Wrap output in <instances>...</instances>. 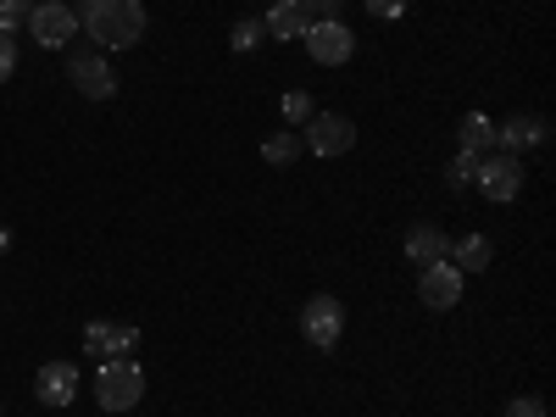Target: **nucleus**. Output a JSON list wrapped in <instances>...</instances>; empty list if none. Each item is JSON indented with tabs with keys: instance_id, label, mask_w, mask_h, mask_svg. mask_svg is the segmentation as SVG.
<instances>
[{
	"instance_id": "obj_10",
	"label": "nucleus",
	"mask_w": 556,
	"mask_h": 417,
	"mask_svg": "<svg viewBox=\"0 0 556 417\" xmlns=\"http://www.w3.org/2000/svg\"><path fill=\"white\" fill-rule=\"evenodd\" d=\"M34 395L45 406H73L78 401V362H45L34 379Z\"/></svg>"
},
{
	"instance_id": "obj_23",
	"label": "nucleus",
	"mask_w": 556,
	"mask_h": 417,
	"mask_svg": "<svg viewBox=\"0 0 556 417\" xmlns=\"http://www.w3.org/2000/svg\"><path fill=\"white\" fill-rule=\"evenodd\" d=\"M17 73V39L12 34H0V84H7Z\"/></svg>"
},
{
	"instance_id": "obj_1",
	"label": "nucleus",
	"mask_w": 556,
	"mask_h": 417,
	"mask_svg": "<svg viewBox=\"0 0 556 417\" xmlns=\"http://www.w3.org/2000/svg\"><path fill=\"white\" fill-rule=\"evenodd\" d=\"M78 28L101 51H128L146 39V7L139 0H78Z\"/></svg>"
},
{
	"instance_id": "obj_6",
	"label": "nucleus",
	"mask_w": 556,
	"mask_h": 417,
	"mask_svg": "<svg viewBox=\"0 0 556 417\" xmlns=\"http://www.w3.org/2000/svg\"><path fill=\"white\" fill-rule=\"evenodd\" d=\"M301 334H306L317 351L340 345V334H345V306H340L334 295H312L306 312H301Z\"/></svg>"
},
{
	"instance_id": "obj_5",
	"label": "nucleus",
	"mask_w": 556,
	"mask_h": 417,
	"mask_svg": "<svg viewBox=\"0 0 556 417\" xmlns=\"http://www.w3.org/2000/svg\"><path fill=\"white\" fill-rule=\"evenodd\" d=\"M28 34L45 45V51H62V45L78 34V12L67 7V0H39V7H28Z\"/></svg>"
},
{
	"instance_id": "obj_12",
	"label": "nucleus",
	"mask_w": 556,
	"mask_h": 417,
	"mask_svg": "<svg viewBox=\"0 0 556 417\" xmlns=\"http://www.w3.org/2000/svg\"><path fill=\"white\" fill-rule=\"evenodd\" d=\"M540 139H545V117H534V112H518V117L495 123V151L523 156L529 146H540Z\"/></svg>"
},
{
	"instance_id": "obj_20",
	"label": "nucleus",
	"mask_w": 556,
	"mask_h": 417,
	"mask_svg": "<svg viewBox=\"0 0 556 417\" xmlns=\"http://www.w3.org/2000/svg\"><path fill=\"white\" fill-rule=\"evenodd\" d=\"M285 117H290V123H312V117H317V106H312L306 89H290V96H285Z\"/></svg>"
},
{
	"instance_id": "obj_18",
	"label": "nucleus",
	"mask_w": 556,
	"mask_h": 417,
	"mask_svg": "<svg viewBox=\"0 0 556 417\" xmlns=\"http://www.w3.org/2000/svg\"><path fill=\"white\" fill-rule=\"evenodd\" d=\"M262 39H267L262 17H240V23H235V34H228V45H235V51H256Z\"/></svg>"
},
{
	"instance_id": "obj_11",
	"label": "nucleus",
	"mask_w": 556,
	"mask_h": 417,
	"mask_svg": "<svg viewBox=\"0 0 556 417\" xmlns=\"http://www.w3.org/2000/svg\"><path fill=\"white\" fill-rule=\"evenodd\" d=\"M417 295H424L434 312H451V306L462 301V273H456L451 262H434V267H424V278H417Z\"/></svg>"
},
{
	"instance_id": "obj_26",
	"label": "nucleus",
	"mask_w": 556,
	"mask_h": 417,
	"mask_svg": "<svg viewBox=\"0 0 556 417\" xmlns=\"http://www.w3.org/2000/svg\"><path fill=\"white\" fill-rule=\"evenodd\" d=\"M12 245V235H7V223H0V251H7Z\"/></svg>"
},
{
	"instance_id": "obj_25",
	"label": "nucleus",
	"mask_w": 556,
	"mask_h": 417,
	"mask_svg": "<svg viewBox=\"0 0 556 417\" xmlns=\"http://www.w3.org/2000/svg\"><path fill=\"white\" fill-rule=\"evenodd\" d=\"M362 7L374 12L379 23H390V17H401V12H406V0H362Z\"/></svg>"
},
{
	"instance_id": "obj_9",
	"label": "nucleus",
	"mask_w": 556,
	"mask_h": 417,
	"mask_svg": "<svg viewBox=\"0 0 556 417\" xmlns=\"http://www.w3.org/2000/svg\"><path fill=\"white\" fill-rule=\"evenodd\" d=\"M134 345H139V329H134V323H89V329H84V351L101 356V362L134 356Z\"/></svg>"
},
{
	"instance_id": "obj_7",
	"label": "nucleus",
	"mask_w": 556,
	"mask_h": 417,
	"mask_svg": "<svg viewBox=\"0 0 556 417\" xmlns=\"http://www.w3.org/2000/svg\"><path fill=\"white\" fill-rule=\"evenodd\" d=\"M356 146V123H345L340 112H317L306 123V151L312 156H345Z\"/></svg>"
},
{
	"instance_id": "obj_22",
	"label": "nucleus",
	"mask_w": 556,
	"mask_h": 417,
	"mask_svg": "<svg viewBox=\"0 0 556 417\" xmlns=\"http://www.w3.org/2000/svg\"><path fill=\"white\" fill-rule=\"evenodd\" d=\"M473 162H479V156H468V151H456V162L445 167V178L456 184V190H462V184H473Z\"/></svg>"
},
{
	"instance_id": "obj_21",
	"label": "nucleus",
	"mask_w": 556,
	"mask_h": 417,
	"mask_svg": "<svg viewBox=\"0 0 556 417\" xmlns=\"http://www.w3.org/2000/svg\"><path fill=\"white\" fill-rule=\"evenodd\" d=\"M340 7H345V0H301L306 23H334V17H340Z\"/></svg>"
},
{
	"instance_id": "obj_16",
	"label": "nucleus",
	"mask_w": 556,
	"mask_h": 417,
	"mask_svg": "<svg viewBox=\"0 0 556 417\" xmlns=\"http://www.w3.org/2000/svg\"><path fill=\"white\" fill-rule=\"evenodd\" d=\"M451 256H456V262H451L456 273H484L495 251H490V240H484V235H468V240H456V245H451Z\"/></svg>"
},
{
	"instance_id": "obj_4",
	"label": "nucleus",
	"mask_w": 556,
	"mask_h": 417,
	"mask_svg": "<svg viewBox=\"0 0 556 417\" xmlns=\"http://www.w3.org/2000/svg\"><path fill=\"white\" fill-rule=\"evenodd\" d=\"M301 39H306V56L323 62V67H340V62L356 56V34H351L345 17H334V23H306Z\"/></svg>"
},
{
	"instance_id": "obj_13",
	"label": "nucleus",
	"mask_w": 556,
	"mask_h": 417,
	"mask_svg": "<svg viewBox=\"0 0 556 417\" xmlns=\"http://www.w3.org/2000/svg\"><path fill=\"white\" fill-rule=\"evenodd\" d=\"M406 256H412L417 267L451 262V240H445V228H434V223H412V228H406Z\"/></svg>"
},
{
	"instance_id": "obj_17",
	"label": "nucleus",
	"mask_w": 556,
	"mask_h": 417,
	"mask_svg": "<svg viewBox=\"0 0 556 417\" xmlns=\"http://www.w3.org/2000/svg\"><path fill=\"white\" fill-rule=\"evenodd\" d=\"M262 162H267V167H290V162H301V134H273L267 146H262Z\"/></svg>"
},
{
	"instance_id": "obj_14",
	"label": "nucleus",
	"mask_w": 556,
	"mask_h": 417,
	"mask_svg": "<svg viewBox=\"0 0 556 417\" xmlns=\"http://www.w3.org/2000/svg\"><path fill=\"white\" fill-rule=\"evenodd\" d=\"M267 39H301L306 34V12H301V0H273L267 17H262Z\"/></svg>"
},
{
	"instance_id": "obj_2",
	"label": "nucleus",
	"mask_w": 556,
	"mask_h": 417,
	"mask_svg": "<svg viewBox=\"0 0 556 417\" xmlns=\"http://www.w3.org/2000/svg\"><path fill=\"white\" fill-rule=\"evenodd\" d=\"M473 184H479V195L495 201V206L518 201V195H523V156H513V151H484V156L473 162Z\"/></svg>"
},
{
	"instance_id": "obj_15",
	"label": "nucleus",
	"mask_w": 556,
	"mask_h": 417,
	"mask_svg": "<svg viewBox=\"0 0 556 417\" xmlns=\"http://www.w3.org/2000/svg\"><path fill=\"white\" fill-rule=\"evenodd\" d=\"M462 151H468V156L495 151V123H490L484 112H468V117H462Z\"/></svg>"
},
{
	"instance_id": "obj_24",
	"label": "nucleus",
	"mask_w": 556,
	"mask_h": 417,
	"mask_svg": "<svg viewBox=\"0 0 556 417\" xmlns=\"http://www.w3.org/2000/svg\"><path fill=\"white\" fill-rule=\"evenodd\" d=\"M506 417H545V401L540 395H518L513 406H506Z\"/></svg>"
},
{
	"instance_id": "obj_19",
	"label": "nucleus",
	"mask_w": 556,
	"mask_h": 417,
	"mask_svg": "<svg viewBox=\"0 0 556 417\" xmlns=\"http://www.w3.org/2000/svg\"><path fill=\"white\" fill-rule=\"evenodd\" d=\"M28 28V0H0V34H23Z\"/></svg>"
},
{
	"instance_id": "obj_3",
	"label": "nucleus",
	"mask_w": 556,
	"mask_h": 417,
	"mask_svg": "<svg viewBox=\"0 0 556 417\" xmlns=\"http://www.w3.org/2000/svg\"><path fill=\"white\" fill-rule=\"evenodd\" d=\"M96 401H101L106 412H134L139 401H146V374H139L134 356L101 362V374H96Z\"/></svg>"
},
{
	"instance_id": "obj_8",
	"label": "nucleus",
	"mask_w": 556,
	"mask_h": 417,
	"mask_svg": "<svg viewBox=\"0 0 556 417\" xmlns=\"http://www.w3.org/2000/svg\"><path fill=\"white\" fill-rule=\"evenodd\" d=\"M67 78H73L78 96H89V101H112L117 96V78H112V67H106L101 51H78L67 62Z\"/></svg>"
}]
</instances>
